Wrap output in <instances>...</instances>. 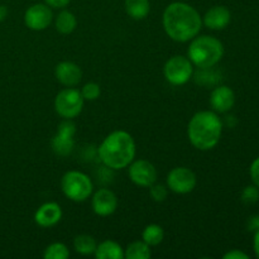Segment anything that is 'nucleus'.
Here are the masks:
<instances>
[{
  "mask_svg": "<svg viewBox=\"0 0 259 259\" xmlns=\"http://www.w3.org/2000/svg\"><path fill=\"white\" fill-rule=\"evenodd\" d=\"M162 25L172 40L186 43L200 34L202 17L192 5L185 2H174L164 9Z\"/></svg>",
  "mask_w": 259,
  "mask_h": 259,
  "instance_id": "1",
  "label": "nucleus"
},
{
  "mask_svg": "<svg viewBox=\"0 0 259 259\" xmlns=\"http://www.w3.org/2000/svg\"><path fill=\"white\" fill-rule=\"evenodd\" d=\"M136 153V141L125 131L111 132L104 138L98 149L101 163L110 169L126 168L134 161Z\"/></svg>",
  "mask_w": 259,
  "mask_h": 259,
  "instance_id": "2",
  "label": "nucleus"
},
{
  "mask_svg": "<svg viewBox=\"0 0 259 259\" xmlns=\"http://www.w3.org/2000/svg\"><path fill=\"white\" fill-rule=\"evenodd\" d=\"M224 124L219 114L212 110L197 111L187 125L189 142L199 151H210L220 142Z\"/></svg>",
  "mask_w": 259,
  "mask_h": 259,
  "instance_id": "3",
  "label": "nucleus"
},
{
  "mask_svg": "<svg viewBox=\"0 0 259 259\" xmlns=\"http://www.w3.org/2000/svg\"><path fill=\"white\" fill-rule=\"evenodd\" d=\"M224 45L214 35H196L190 40L187 48V57L194 67H215L224 57Z\"/></svg>",
  "mask_w": 259,
  "mask_h": 259,
  "instance_id": "4",
  "label": "nucleus"
},
{
  "mask_svg": "<svg viewBox=\"0 0 259 259\" xmlns=\"http://www.w3.org/2000/svg\"><path fill=\"white\" fill-rule=\"evenodd\" d=\"M61 190L68 200L85 202L94 192V184L90 177L81 171H68L61 179Z\"/></svg>",
  "mask_w": 259,
  "mask_h": 259,
  "instance_id": "5",
  "label": "nucleus"
},
{
  "mask_svg": "<svg viewBox=\"0 0 259 259\" xmlns=\"http://www.w3.org/2000/svg\"><path fill=\"white\" fill-rule=\"evenodd\" d=\"M83 104L85 100L80 90L75 88H66L56 95L53 106L56 113L62 119H75L82 111Z\"/></svg>",
  "mask_w": 259,
  "mask_h": 259,
  "instance_id": "6",
  "label": "nucleus"
},
{
  "mask_svg": "<svg viewBox=\"0 0 259 259\" xmlns=\"http://www.w3.org/2000/svg\"><path fill=\"white\" fill-rule=\"evenodd\" d=\"M194 72V65L187 56H172L163 66L164 78L174 86H182L189 82Z\"/></svg>",
  "mask_w": 259,
  "mask_h": 259,
  "instance_id": "7",
  "label": "nucleus"
},
{
  "mask_svg": "<svg viewBox=\"0 0 259 259\" xmlns=\"http://www.w3.org/2000/svg\"><path fill=\"white\" fill-rule=\"evenodd\" d=\"M76 124L72 119H63L57 126V132L51 141L53 152L60 157H67L75 147Z\"/></svg>",
  "mask_w": 259,
  "mask_h": 259,
  "instance_id": "8",
  "label": "nucleus"
},
{
  "mask_svg": "<svg viewBox=\"0 0 259 259\" xmlns=\"http://www.w3.org/2000/svg\"><path fill=\"white\" fill-rule=\"evenodd\" d=\"M166 185L169 191L177 195H187L195 190L197 185V177L189 167H175L168 172Z\"/></svg>",
  "mask_w": 259,
  "mask_h": 259,
  "instance_id": "9",
  "label": "nucleus"
},
{
  "mask_svg": "<svg viewBox=\"0 0 259 259\" xmlns=\"http://www.w3.org/2000/svg\"><path fill=\"white\" fill-rule=\"evenodd\" d=\"M52 8L48 7L46 3H35L30 5L24 13V24L28 29L40 32L45 30L52 24L53 22Z\"/></svg>",
  "mask_w": 259,
  "mask_h": 259,
  "instance_id": "10",
  "label": "nucleus"
},
{
  "mask_svg": "<svg viewBox=\"0 0 259 259\" xmlns=\"http://www.w3.org/2000/svg\"><path fill=\"white\" fill-rule=\"evenodd\" d=\"M128 167L129 179L137 186L148 189L154 182H157V179H158L157 168L153 163H151L147 159H134Z\"/></svg>",
  "mask_w": 259,
  "mask_h": 259,
  "instance_id": "11",
  "label": "nucleus"
},
{
  "mask_svg": "<svg viewBox=\"0 0 259 259\" xmlns=\"http://www.w3.org/2000/svg\"><path fill=\"white\" fill-rule=\"evenodd\" d=\"M91 209L98 217H110L118 209V197L110 189H99L91 195Z\"/></svg>",
  "mask_w": 259,
  "mask_h": 259,
  "instance_id": "12",
  "label": "nucleus"
},
{
  "mask_svg": "<svg viewBox=\"0 0 259 259\" xmlns=\"http://www.w3.org/2000/svg\"><path fill=\"white\" fill-rule=\"evenodd\" d=\"M211 110L218 114L229 113L235 105V93L227 85H217L211 90L209 99Z\"/></svg>",
  "mask_w": 259,
  "mask_h": 259,
  "instance_id": "13",
  "label": "nucleus"
},
{
  "mask_svg": "<svg viewBox=\"0 0 259 259\" xmlns=\"http://www.w3.org/2000/svg\"><path fill=\"white\" fill-rule=\"evenodd\" d=\"M55 77L65 88H75L82 80V70L72 61H62L55 67Z\"/></svg>",
  "mask_w": 259,
  "mask_h": 259,
  "instance_id": "14",
  "label": "nucleus"
},
{
  "mask_svg": "<svg viewBox=\"0 0 259 259\" xmlns=\"http://www.w3.org/2000/svg\"><path fill=\"white\" fill-rule=\"evenodd\" d=\"M62 217V207L57 202H45L34 212V223L40 228H52L61 222Z\"/></svg>",
  "mask_w": 259,
  "mask_h": 259,
  "instance_id": "15",
  "label": "nucleus"
},
{
  "mask_svg": "<svg viewBox=\"0 0 259 259\" xmlns=\"http://www.w3.org/2000/svg\"><path fill=\"white\" fill-rule=\"evenodd\" d=\"M232 22V13L224 5L210 8L202 17V25L211 30H223Z\"/></svg>",
  "mask_w": 259,
  "mask_h": 259,
  "instance_id": "16",
  "label": "nucleus"
},
{
  "mask_svg": "<svg viewBox=\"0 0 259 259\" xmlns=\"http://www.w3.org/2000/svg\"><path fill=\"white\" fill-rule=\"evenodd\" d=\"M94 255L96 259H124V248L115 240L106 239L98 243Z\"/></svg>",
  "mask_w": 259,
  "mask_h": 259,
  "instance_id": "17",
  "label": "nucleus"
},
{
  "mask_svg": "<svg viewBox=\"0 0 259 259\" xmlns=\"http://www.w3.org/2000/svg\"><path fill=\"white\" fill-rule=\"evenodd\" d=\"M55 19V28L58 33L63 35L71 34L77 27V18L72 12L67 9H61V12L56 15Z\"/></svg>",
  "mask_w": 259,
  "mask_h": 259,
  "instance_id": "18",
  "label": "nucleus"
},
{
  "mask_svg": "<svg viewBox=\"0 0 259 259\" xmlns=\"http://www.w3.org/2000/svg\"><path fill=\"white\" fill-rule=\"evenodd\" d=\"M125 13L134 20H143L151 12L149 0H124Z\"/></svg>",
  "mask_w": 259,
  "mask_h": 259,
  "instance_id": "19",
  "label": "nucleus"
},
{
  "mask_svg": "<svg viewBox=\"0 0 259 259\" xmlns=\"http://www.w3.org/2000/svg\"><path fill=\"white\" fill-rule=\"evenodd\" d=\"M151 255V247L143 240L132 242L124 249V259H148Z\"/></svg>",
  "mask_w": 259,
  "mask_h": 259,
  "instance_id": "20",
  "label": "nucleus"
},
{
  "mask_svg": "<svg viewBox=\"0 0 259 259\" xmlns=\"http://www.w3.org/2000/svg\"><path fill=\"white\" fill-rule=\"evenodd\" d=\"M98 242L93 235L80 234L73 239V249L81 255H94Z\"/></svg>",
  "mask_w": 259,
  "mask_h": 259,
  "instance_id": "21",
  "label": "nucleus"
},
{
  "mask_svg": "<svg viewBox=\"0 0 259 259\" xmlns=\"http://www.w3.org/2000/svg\"><path fill=\"white\" fill-rule=\"evenodd\" d=\"M164 239V230L158 224L147 225L142 233V240L149 245V247H157L161 244Z\"/></svg>",
  "mask_w": 259,
  "mask_h": 259,
  "instance_id": "22",
  "label": "nucleus"
},
{
  "mask_svg": "<svg viewBox=\"0 0 259 259\" xmlns=\"http://www.w3.org/2000/svg\"><path fill=\"white\" fill-rule=\"evenodd\" d=\"M68 257H70V249L67 245L60 242L51 243L43 252L45 259H67Z\"/></svg>",
  "mask_w": 259,
  "mask_h": 259,
  "instance_id": "23",
  "label": "nucleus"
},
{
  "mask_svg": "<svg viewBox=\"0 0 259 259\" xmlns=\"http://www.w3.org/2000/svg\"><path fill=\"white\" fill-rule=\"evenodd\" d=\"M80 93L85 101H94V100H98V99L100 98L101 89L99 83L93 82V81H91V82L85 83V85L82 86Z\"/></svg>",
  "mask_w": 259,
  "mask_h": 259,
  "instance_id": "24",
  "label": "nucleus"
},
{
  "mask_svg": "<svg viewBox=\"0 0 259 259\" xmlns=\"http://www.w3.org/2000/svg\"><path fill=\"white\" fill-rule=\"evenodd\" d=\"M149 189V195H151V197L153 199V201L156 202H163L166 201V199L168 197V187H167V185H163V184H157V182H154L152 186L148 187Z\"/></svg>",
  "mask_w": 259,
  "mask_h": 259,
  "instance_id": "25",
  "label": "nucleus"
},
{
  "mask_svg": "<svg viewBox=\"0 0 259 259\" xmlns=\"http://www.w3.org/2000/svg\"><path fill=\"white\" fill-rule=\"evenodd\" d=\"M240 199L244 204L252 205L255 204V202L259 201V187L255 186V185H249V186L244 187L240 194Z\"/></svg>",
  "mask_w": 259,
  "mask_h": 259,
  "instance_id": "26",
  "label": "nucleus"
},
{
  "mask_svg": "<svg viewBox=\"0 0 259 259\" xmlns=\"http://www.w3.org/2000/svg\"><path fill=\"white\" fill-rule=\"evenodd\" d=\"M249 176L252 180V184L259 187V157L252 162L249 167Z\"/></svg>",
  "mask_w": 259,
  "mask_h": 259,
  "instance_id": "27",
  "label": "nucleus"
},
{
  "mask_svg": "<svg viewBox=\"0 0 259 259\" xmlns=\"http://www.w3.org/2000/svg\"><path fill=\"white\" fill-rule=\"evenodd\" d=\"M224 259H249L250 257L245 252L240 249H232L223 255Z\"/></svg>",
  "mask_w": 259,
  "mask_h": 259,
  "instance_id": "28",
  "label": "nucleus"
},
{
  "mask_svg": "<svg viewBox=\"0 0 259 259\" xmlns=\"http://www.w3.org/2000/svg\"><path fill=\"white\" fill-rule=\"evenodd\" d=\"M52 9H63L71 3V0H43Z\"/></svg>",
  "mask_w": 259,
  "mask_h": 259,
  "instance_id": "29",
  "label": "nucleus"
},
{
  "mask_svg": "<svg viewBox=\"0 0 259 259\" xmlns=\"http://www.w3.org/2000/svg\"><path fill=\"white\" fill-rule=\"evenodd\" d=\"M247 229L249 232L255 233L259 230V214H254L252 217H249L247 222Z\"/></svg>",
  "mask_w": 259,
  "mask_h": 259,
  "instance_id": "30",
  "label": "nucleus"
},
{
  "mask_svg": "<svg viewBox=\"0 0 259 259\" xmlns=\"http://www.w3.org/2000/svg\"><path fill=\"white\" fill-rule=\"evenodd\" d=\"M253 234H254V237H253V250H254L255 255L259 258V230L253 233Z\"/></svg>",
  "mask_w": 259,
  "mask_h": 259,
  "instance_id": "31",
  "label": "nucleus"
}]
</instances>
